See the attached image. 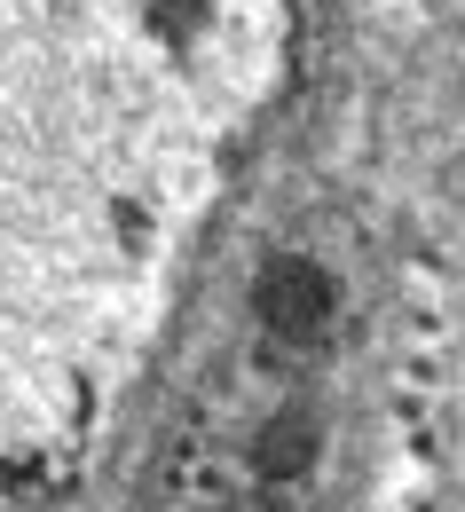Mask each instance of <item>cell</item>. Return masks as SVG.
Listing matches in <instances>:
<instances>
[{"mask_svg":"<svg viewBox=\"0 0 465 512\" xmlns=\"http://www.w3.org/2000/svg\"><path fill=\"white\" fill-rule=\"evenodd\" d=\"M261 0H0V512H56L150 331Z\"/></svg>","mask_w":465,"mask_h":512,"instance_id":"1","label":"cell"}]
</instances>
